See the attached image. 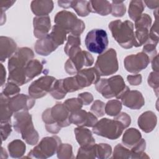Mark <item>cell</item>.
Masks as SVG:
<instances>
[{
    "label": "cell",
    "instance_id": "51",
    "mask_svg": "<svg viewBox=\"0 0 159 159\" xmlns=\"http://www.w3.org/2000/svg\"><path fill=\"white\" fill-rule=\"evenodd\" d=\"M78 98L81 100L83 104L85 106L89 105L93 101V96L91 93L88 92H84L79 94Z\"/></svg>",
    "mask_w": 159,
    "mask_h": 159
},
{
    "label": "cell",
    "instance_id": "3",
    "mask_svg": "<svg viewBox=\"0 0 159 159\" xmlns=\"http://www.w3.org/2000/svg\"><path fill=\"white\" fill-rule=\"evenodd\" d=\"M95 88L98 92L106 99L114 97L120 99L125 92L129 90L123 78L120 75H115L109 78L100 79L96 84Z\"/></svg>",
    "mask_w": 159,
    "mask_h": 159
},
{
    "label": "cell",
    "instance_id": "45",
    "mask_svg": "<svg viewBox=\"0 0 159 159\" xmlns=\"http://www.w3.org/2000/svg\"><path fill=\"white\" fill-rule=\"evenodd\" d=\"M152 24V18L147 14H142V16L135 21V29L145 28L150 29Z\"/></svg>",
    "mask_w": 159,
    "mask_h": 159
},
{
    "label": "cell",
    "instance_id": "9",
    "mask_svg": "<svg viewBox=\"0 0 159 159\" xmlns=\"http://www.w3.org/2000/svg\"><path fill=\"white\" fill-rule=\"evenodd\" d=\"M94 63L92 55L84 50H80L73 56L69 57L65 63V70L68 74L76 75L83 66H90Z\"/></svg>",
    "mask_w": 159,
    "mask_h": 159
},
{
    "label": "cell",
    "instance_id": "36",
    "mask_svg": "<svg viewBox=\"0 0 159 159\" xmlns=\"http://www.w3.org/2000/svg\"><path fill=\"white\" fill-rule=\"evenodd\" d=\"M76 158L88 159H94L96 158L95 143L87 146H81L78 149Z\"/></svg>",
    "mask_w": 159,
    "mask_h": 159
},
{
    "label": "cell",
    "instance_id": "22",
    "mask_svg": "<svg viewBox=\"0 0 159 159\" xmlns=\"http://www.w3.org/2000/svg\"><path fill=\"white\" fill-rule=\"evenodd\" d=\"M32 12L36 16H46L53 9V2L49 0L32 1L30 4Z\"/></svg>",
    "mask_w": 159,
    "mask_h": 159
},
{
    "label": "cell",
    "instance_id": "15",
    "mask_svg": "<svg viewBox=\"0 0 159 159\" xmlns=\"http://www.w3.org/2000/svg\"><path fill=\"white\" fill-rule=\"evenodd\" d=\"M100 75L95 67L82 69L75 75L81 89L96 84L100 80Z\"/></svg>",
    "mask_w": 159,
    "mask_h": 159
},
{
    "label": "cell",
    "instance_id": "21",
    "mask_svg": "<svg viewBox=\"0 0 159 159\" xmlns=\"http://www.w3.org/2000/svg\"><path fill=\"white\" fill-rule=\"evenodd\" d=\"M57 48L58 46L53 42L48 34L43 38L38 39L34 45L35 52L42 56H48Z\"/></svg>",
    "mask_w": 159,
    "mask_h": 159
},
{
    "label": "cell",
    "instance_id": "19",
    "mask_svg": "<svg viewBox=\"0 0 159 159\" xmlns=\"http://www.w3.org/2000/svg\"><path fill=\"white\" fill-rule=\"evenodd\" d=\"M137 123L142 131L149 133L155 128L157 124V117L153 112L147 111L139 117Z\"/></svg>",
    "mask_w": 159,
    "mask_h": 159
},
{
    "label": "cell",
    "instance_id": "27",
    "mask_svg": "<svg viewBox=\"0 0 159 159\" xmlns=\"http://www.w3.org/2000/svg\"><path fill=\"white\" fill-rule=\"evenodd\" d=\"M81 39L80 36L70 35L67 39V42L64 47L65 53L71 57L81 50L80 48Z\"/></svg>",
    "mask_w": 159,
    "mask_h": 159
},
{
    "label": "cell",
    "instance_id": "10",
    "mask_svg": "<svg viewBox=\"0 0 159 159\" xmlns=\"http://www.w3.org/2000/svg\"><path fill=\"white\" fill-rule=\"evenodd\" d=\"M57 80L52 76L45 75L33 81L29 86V96L34 99L41 98L51 91Z\"/></svg>",
    "mask_w": 159,
    "mask_h": 159
},
{
    "label": "cell",
    "instance_id": "13",
    "mask_svg": "<svg viewBox=\"0 0 159 159\" xmlns=\"http://www.w3.org/2000/svg\"><path fill=\"white\" fill-rule=\"evenodd\" d=\"M35 103V99L30 96L24 94H18L9 98V106L13 113L29 111L32 109Z\"/></svg>",
    "mask_w": 159,
    "mask_h": 159
},
{
    "label": "cell",
    "instance_id": "41",
    "mask_svg": "<svg viewBox=\"0 0 159 159\" xmlns=\"http://www.w3.org/2000/svg\"><path fill=\"white\" fill-rule=\"evenodd\" d=\"M131 155L132 152L130 150L119 143L114 147L112 158L115 159L131 158Z\"/></svg>",
    "mask_w": 159,
    "mask_h": 159
},
{
    "label": "cell",
    "instance_id": "11",
    "mask_svg": "<svg viewBox=\"0 0 159 159\" xmlns=\"http://www.w3.org/2000/svg\"><path fill=\"white\" fill-rule=\"evenodd\" d=\"M150 61L148 56L143 52L127 56L124 60L125 70L132 73H138L146 68Z\"/></svg>",
    "mask_w": 159,
    "mask_h": 159
},
{
    "label": "cell",
    "instance_id": "57",
    "mask_svg": "<svg viewBox=\"0 0 159 159\" xmlns=\"http://www.w3.org/2000/svg\"><path fill=\"white\" fill-rule=\"evenodd\" d=\"M71 2L72 1H58V4L60 7L64 8V9H68L71 7Z\"/></svg>",
    "mask_w": 159,
    "mask_h": 159
},
{
    "label": "cell",
    "instance_id": "28",
    "mask_svg": "<svg viewBox=\"0 0 159 159\" xmlns=\"http://www.w3.org/2000/svg\"><path fill=\"white\" fill-rule=\"evenodd\" d=\"M10 156L14 158L22 157L26 150L25 143L20 139H16L11 142L7 145Z\"/></svg>",
    "mask_w": 159,
    "mask_h": 159
},
{
    "label": "cell",
    "instance_id": "29",
    "mask_svg": "<svg viewBox=\"0 0 159 159\" xmlns=\"http://www.w3.org/2000/svg\"><path fill=\"white\" fill-rule=\"evenodd\" d=\"M24 68H16L9 71L7 81L14 83L18 86H22L28 83Z\"/></svg>",
    "mask_w": 159,
    "mask_h": 159
},
{
    "label": "cell",
    "instance_id": "48",
    "mask_svg": "<svg viewBox=\"0 0 159 159\" xmlns=\"http://www.w3.org/2000/svg\"><path fill=\"white\" fill-rule=\"evenodd\" d=\"M157 45V43L148 40L143 44L142 52L145 54H147L150 58V59L152 60L155 56L157 55V49H156Z\"/></svg>",
    "mask_w": 159,
    "mask_h": 159
},
{
    "label": "cell",
    "instance_id": "42",
    "mask_svg": "<svg viewBox=\"0 0 159 159\" xmlns=\"http://www.w3.org/2000/svg\"><path fill=\"white\" fill-rule=\"evenodd\" d=\"M126 11V7L123 1H112L111 2V14L114 17H122Z\"/></svg>",
    "mask_w": 159,
    "mask_h": 159
},
{
    "label": "cell",
    "instance_id": "44",
    "mask_svg": "<svg viewBox=\"0 0 159 159\" xmlns=\"http://www.w3.org/2000/svg\"><path fill=\"white\" fill-rule=\"evenodd\" d=\"M20 91V89L19 88V86L14 83L7 81V83L5 84L3 88L2 93L7 97L11 98L14 96L18 94Z\"/></svg>",
    "mask_w": 159,
    "mask_h": 159
},
{
    "label": "cell",
    "instance_id": "38",
    "mask_svg": "<svg viewBox=\"0 0 159 159\" xmlns=\"http://www.w3.org/2000/svg\"><path fill=\"white\" fill-rule=\"evenodd\" d=\"M96 156L99 159H106L112 154V147L108 143H101L95 144Z\"/></svg>",
    "mask_w": 159,
    "mask_h": 159
},
{
    "label": "cell",
    "instance_id": "53",
    "mask_svg": "<svg viewBox=\"0 0 159 159\" xmlns=\"http://www.w3.org/2000/svg\"><path fill=\"white\" fill-rule=\"evenodd\" d=\"M15 2H16V1H1L0 2V4H1V11L5 12L7 9H8L10 7H11Z\"/></svg>",
    "mask_w": 159,
    "mask_h": 159
},
{
    "label": "cell",
    "instance_id": "16",
    "mask_svg": "<svg viewBox=\"0 0 159 159\" xmlns=\"http://www.w3.org/2000/svg\"><path fill=\"white\" fill-rule=\"evenodd\" d=\"M121 102L127 107L137 110L145 104V99L142 94L137 90H128L121 97Z\"/></svg>",
    "mask_w": 159,
    "mask_h": 159
},
{
    "label": "cell",
    "instance_id": "55",
    "mask_svg": "<svg viewBox=\"0 0 159 159\" xmlns=\"http://www.w3.org/2000/svg\"><path fill=\"white\" fill-rule=\"evenodd\" d=\"M0 74H1V76H0V84L1 86H3L4 83H5L6 81V69L4 68V66H3V65L1 63V71H0Z\"/></svg>",
    "mask_w": 159,
    "mask_h": 159
},
{
    "label": "cell",
    "instance_id": "23",
    "mask_svg": "<svg viewBox=\"0 0 159 159\" xmlns=\"http://www.w3.org/2000/svg\"><path fill=\"white\" fill-rule=\"evenodd\" d=\"M74 132L77 142L80 146H87L95 143L91 131L84 127H78L75 129Z\"/></svg>",
    "mask_w": 159,
    "mask_h": 159
},
{
    "label": "cell",
    "instance_id": "43",
    "mask_svg": "<svg viewBox=\"0 0 159 159\" xmlns=\"http://www.w3.org/2000/svg\"><path fill=\"white\" fill-rule=\"evenodd\" d=\"M63 104L67 110L71 113L81 109L83 105L81 100L79 98L68 99L63 102Z\"/></svg>",
    "mask_w": 159,
    "mask_h": 159
},
{
    "label": "cell",
    "instance_id": "47",
    "mask_svg": "<svg viewBox=\"0 0 159 159\" xmlns=\"http://www.w3.org/2000/svg\"><path fill=\"white\" fill-rule=\"evenodd\" d=\"M90 109L96 117H102L105 113V104L100 100H96L91 106Z\"/></svg>",
    "mask_w": 159,
    "mask_h": 159
},
{
    "label": "cell",
    "instance_id": "18",
    "mask_svg": "<svg viewBox=\"0 0 159 159\" xmlns=\"http://www.w3.org/2000/svg\"><path fill=\"white\" fill-rule=\"evenodd\" d=\"M34 35L40 39L45 37L48 34L51 28L50 18L48 16H36L33 19Z\"/></svg>",
    "mask_w": 159,
    "mask_h": 159
},
{
    "label": "cell",
    "instance_id": "20",
    "mask_svg": "<svg viewBox=\"0 0 159 159\" xmlns=\"http://www.w3.org/2000/svg\"><path fill=\"white\" fill-rule=\"evenodd\" d=\"M17 50V44L12 39L4 36L0 37V60L1 62L9 58Z\"/></svg>",
    "mask_w": 159,
    "mask_h": 159
},
{
    "label": "cell",
    "instance_id": "50",
    "mask_svg": "<svg viewBox=\"0 0 159 159\" xmlns=\"http://www.w3.org/2000/svg\"><path fill=\"white\" fill-rule=\"evenodd\" d=\"M114 119L120 121L123 124L125 129L127 128L130 125L131 122V118L130 116L124 112H120L117 116H114Z\"/></svg>",
    "mask_w": 159,
    "mask_h": 159
},
{
    "label": "cell",
    "instance_id": "39",
    "mask_svg": "<svg viewBox=\"0 0 159 159\" xmlns=\"http://www.w3.org/2000/svg\"><path fill=\"white\" fill-rule=\"evenodd\" d=\"M62 85L65 91L67 93H72L76 91L79 89H81L79 86L76 77H68L65 79H61Z\"/></svg>",
    "mask_w": 159,
    "mask_h": 159
},
{
    "label": "cell",
    "instance_id": "5",
    "mask_svg": "<svg viewBox=\"0 0 159 159\" xmlns=\"http://www.w3.org/2000/svg\"><path fill=\"white\" fill-rule=\"evenodd\" d=\"M125 129L123 124L115 119L102 118L93 127V132L97 135L110 140L117 139Z\"/></svg>",
    "mask_w": 159,
    "mask_h": 159
},
{
    "label": "cell",
    "instance_id": "12",
    "mask_svg": "<svg viewBox=\"0 0 159 159\" xmlns=\"http://www.w3.org/2000/svg\"><path fill=\"white\" fill-rule=\"evenodd\" d=\"M34 57V53L28 47L18 48L8 60V70L11 71L16 68H24Z\"/></svg>",
    "mask_w": 159,
    "mask_h": 159
},
{
    "label": "cell",
    "instance_id": "58",
    "mask_svg": "<svg viewBox=\"0 0 159 159\" xmlns=\"http://www.w3.org/2000/svg\"><path fill=\"white\" fill-rule=\"evenodd\" d=\"M6 22V14L5 12L1 11V25H2Z\"/></svg>",
    "mask_w": 159,
    "mask_h": 159
},
{
    "label": "cell",
    "instance_id": "25",
    "mask_svg": "<svg viewBox=\"0 0 159 159\" xmlns=\"http://www.w3.org/2000/svg\"><path fill=\"white\" fill-rule=\"evenodd\" d=\"M89 7L90 12L101 16H107L111 13V4L106 0L89 1Z\"/></svg>",
    "mask_w": 159,
    "mask_h": 159
},
{
    "label": "cell",
    "instance_id": "17",
    "mask_svg": "<svg viewBox=\"0 0 159 159\" xmlns=\"http://www.w3.org/2000/svg\"><path fill=\"white\" fill-rule=\"evenodd\" d=\"M50 114L53 119L61 128L69 126L71 124L70 112L65 107L63 103L58 102L51 107Z\"/></svg>",
    "mask_w": 159,
    "mask_h": 159
},
{
    "label": "cell",
    "instance_id": "32",
    "mask_svg": "<svg viewBox=\"0 0 159 159\" xmlns=\"http://www.w3.org/2000/svg\"><path fill=\"white\" fill-rule=\"evenodd\" d=\"M67 34V32L63 28L55 24L52 27V31L48 35L53 42L58 47L62 45L66 40Z\"/></svg>",
    "mask_w": 159,
    "mask_h": 159
},
{
    "label": "cell",
    "instance_id": "34",
    "mask_svg": "<svg viewBox=\"0 0 159 159\" xmlns=\"http://www.w3.org/2000/svg\"><path fill=\"white\" fill-rule=\"evenodd\" d=\"M71 7L81 17H86L90 13L88 1H72Z\"/></svg>",
    "mask_w": 159,
    "mask_h": 159
},
{
    "label": "cell",
    "instance_id": "52",
    "mask_svg": "<svg viewBox=\"0 0 159 159\" xmlns=\"http://www.w3.org/2000/svg\"><path fill=\"white\" fill-rule=\"evenodd\" d=\"M127 80L130 85L138 86L141 84L142 78L141 75L137 74L134 75H128L127 76Z\"/></svg>",
    "mask_w": 159,
    "mask_h": 159
},
{
    "label": "cell",
    "instance_id": "35",
    "mask_svg": "<svg viewBox=\"0 0 159 159\" xmlns=\"http://www.w3.org/2000/svg\"><path fill=\"white\" fill-rule=\"evenodd\" d=\"M122 102L117 99H112L105 104V113L109 116H116L120 112Z\"/></svg>",
    "mask_w": 159,
    "mask_h": 159
},
{
    "label": "cell",
    "instance_id": "2",
    "mask_svg": "<svg viewBox=\"0 0 159 159\" xmlns=\"http://www.w3.org/2000/svg\"><path fill=\"white\" fill-rule=\"evenodd\" d=\"M108 27L113 38L121 47L129 49L135 47L134 24L131 21L116 20L111 22Z\"/></svg>",
    "mask_w": 159,
    "mask_h": 159
},
{
    "label": "cell",
    "instance_id": "54",
    "mask_svg": "<svg viewBox=\"0 0 159 159\" xmlns=\"http://www.w3.org/2000/svg\"><path fill=\"white\" fill-rule=\"evenodd\" d=\"M143 3L150 9H157L158 7L159 1H144Z\"/></svg>",
    "mask_w": 159,
    "mask_h": 159
},
{
    "label": "cell",
    "instance_id": "40",
    "mask_svg": "<svg viewBox=\"0 0 159 159\" xmlns=\"http://www.w3.org/2000/svg\"><path fill=\"white\" fill-rule=\"evenodd\" d=\"M51 96L56 99H61L64 98L66 94V92L65 91L61 79L57 80L50 91Z\"/></svg>",
    "mask_w": 159,
    "mask_h": 159
},
{
    "label": "cell",
    "instance_id": "8",
    "mask_svg": "<svg viewBox=\"0 0 159 159\" xmlns=\"http://www.w3.org/2000/svg\"><path fill=\"white\" fill-rule=\"evenodd\" d=\"M84 42L89 52L101 55L106 50L108 46L107 34L103 29H93L88 32Z\"/></svg>",
    "mask_w": 159,
    "mask_h": 159
},
{
    "label": "cell",
    "instance_id": "59",
    "mask_svg": "<svg viewBox=\"0 0 159 159\" xmlns=\"http://www.w3.org/2000/svg\"><path fill=\"white\" fill-rule=\"evenodd\" d=\"M1 158H7L8 157L7 152L5 150V149L3 147H1Z\"/></svg>",
    "mask_w": 159,
    "mask_h": 159
},
{
    "label": "cell",
    "instance_id": "7",
    "mask_svg": "<svg viewBox=\"0 0 159 159\" xmlns=\"http://www.w3.org/2000/svg\"><path fill=\"white\" fill-rule=\"evenodd\" d=\"M94 67L100 76H109L116 73L119 69L116 51L111 48L99 55L97 58Z\"/></svg>",
    "mask_w": 159,
    "mask_h": 159
},
{
    "label": "cell",
    "instance_id": "30",
    "mask_svg": "<svg viewBox=\"0 0 159 159\" xmlns=\"http://www.w3.org/2000/svg\"><path fill=\"white\" fill-rule=\"evenodd\" d=\"M42 119L45 123V129L48 132L56 134L61 130V127L52 117L50 114V108H48L43 112Z\"/></svg>",
    "mask_w": 159,
    "mask_h": 159
},
{
    "label": "cell",
    "instance_id": "4",
    "mask_svg": "<svg viewBox=\"0 0 159 159\" xmlns=\"http://www.w3.org/2000/svg\"><path fill=\"white\" fill-rule=\"evenodd\" d=\"M55 24L63 28L67 33L71 35L80 36L85 29L83 20L79 19L73 12L63 10L57 13L54 17Z\"/></svg>",
    "mask_w": 159,
    "mask_h": 159
},
{
    "label": "cell",
    "instance_id": "37",
    "mask_svg": "<svg viewBox=\"0 0 159 159\" xmlns=\"http://www.w3.org/2000/svg\"><path fill=\"white\" fill-rule=\"evenodd\" d=\"M57 157L60 159L74 158L72 146L69 143H60L57 150Z\"/></svg>",
    "mask_w": 159,
    "mask_h": 159
},
{
    "label": "cell",
    "instance_id": "26",
    "mask_svg": "<svg viewBox=\"0 0 159 159\" xmlns=\"http://www.w3.org/2000/svg\"><path fill=\"white\" fill-rule=\"evenodd\" d=\"M25 72L29 81L42 73L43 64L37 59H32L25 66Z\"/></svg>",
    "mask_w": 159,
    "mask_h": 159
},
{
    "label": "cell",
    "instance_id": "6",
    "mask_svg": "<svg viewBox=\"0 0 159 159\" xmlns=\"http://www.w3.org/2000/svg\"><path fill=\"white\" fill-rule=\"evenodd\" d=\"M61 143L60 138L57 135L43 137L39 143L29 152L25 158L45 159L51 157L57 153Z\"/></svg>",
    "mask_w": 159,
    "mask_h": 159
},
{
    "label": "cell",
    "instance_id": "24",
    "mask_svg": "<svg viewBox=\"0 0 159 159\" xmlns=\"http://www.w3.org/2000/svg\"><path fill=\"white\" fill-rule=\"evenodd\" d=\"M142 139L141 133L139 130L135 128H129L123 134L122 142L125 147L130 149L139 143Z\"/></svg>",
    "mask_w": 159,
    "mask_h": 159
},
{
    "label": "cell",
    "instance_id": "56",
    "mask_svg": "<svg viewBox=\"0 0 159 159\" xmlns=\"http://www.w3.org/2000/svg\"><path fill=\"white\" fill-rule=\"evenodd\" d=\"M152 68L154 71H159L158 66V55H157L152 59Z\"/></svg>",
    "mask_w": 159,
    "mask_h": 159
},
{
    "label": "cell",
    "instance_id": "46",
    "mask_svg": "<svg viewBox=\"0 0 159 159\" xmlns=\"http://www.w3.org/2000/svg\"><path fill=\"white\" fill-rule=\"evenodd\" d=\"M147 82L148 85L153 88L154 92L157 96L158 94V88H159V73L158 71H152L150 73L148 76Z\"/></svg>",
    "mask_w": 159,
    "mask_h": 159
},
{
    "label": "cell",
    "instance_id": "33",
    "mask_svg": "<svg viewBox=\"0 0 159 159\" xmlns=\"http://www.w3.org/2000/svg\"><path fill=\"white\" fill-rule=\"evenodd\" d=\"M9 97L6 96L2 93L0 96L1 101V122H9L11 121V117L13 114V112L11 110L9 106Z\"/></svg>",
    "mask_w": 159,
    "mask_h": 159
},
{
    "label": "cell",
    "instance_id": "1",
    "mask_svg": "<svg viewBox=\"0 0 159 159\" xmlns=\"http://www.w3.org/2000/svg\"><path fill=\"white\" fill-rule=\"evenodd\" d=\"M14 119L13 127L15 130L21 134L22 138L27 144L36 145L39 141V135L34 127L32 116L28 111L14 112Z\"/></svg>",
    "mask_w": 159,
    "mask_h": 159
},
{
    "label": "cell",
    "instance_id": "49",
    "mask_svg": "<svg viewBox=\"0 0 159 159\" xmlns=\"http://www.w3.org/2000/svg\"><path fill=\"white\" fill-rule=\"evenodd\" d=\"M0 130L1 141L3 142L7 139V137L9 136L12 132V125L11 124V121L1 122Z\"/></svg>",
    "mask_w": 159,
    "mask_h": 159
},
{
    "label": "cell",
    "instance_id": "14",
    "mask_svg": "<svg viewBox=\"0 0 159 159\" xmlns=\"http://www.w3.org/2000/svg\"><path fill=\"white\" fill-rule=\"evenodd\" d=\"M70 121L78 127H93L98 122V118L91 112L80 109L70 114Z\"/></svg>",
    "mask_w": 159,
    "mask_h": 159
},
{
    "label": "cell",
    "instance_id": "31",
    "mask_svg": "<svg viewBox=\"0 0 159 159\" xmlns=\"http://www.w3.org/2000/svg\"><path fill=\"white\" fill-rule=\"evenodd\" d=\"M145 9V4L142 1L132 0L129 3L128 14L129 17L135 21L142 14Z\"/></svg>",
    "mask_w": 159,
    "mask_h": 159
}]
</instances>
